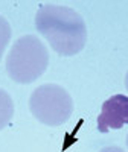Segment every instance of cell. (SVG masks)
<instances>
[{"label": "cell", "instance_id": "obj_1", "mask_svg": "<svg viewBox=\"0 0 128 152\" xmlns=\"http://www.w3.org/2000/svg\"><path fill=\"white\" fill-rule=\"evenodd\" d=\"M35 26L57 53L72 56L79 53L87 43L84 18L67 6L46 3L35 15Z\"/></svg>", "mask_w": 128, "mask_h": 152}, {"label": "cell", "instance_id": "obj_2", "mask_svg": "<svg viewBox=\"0 0 128 152\" xmlns=\"http://www.w3.org/2000/svg\"><path fill=\"white\" fill-rule=\"evenodd\" d=\"M49 53L35 35H24L12 44L6 58V70L12 81L31 84L46 72Z\"/></svg>", "mask_w": 128, "mask_h": 152}, {"label": "cell", "instance_id": "obj_3", "mask_svg": "<svg viewBox=\"0 0 128 152\" xmlns=\"http://www.w3.org/2000/svg\"><path fill=\"white\" fill-rule=\"evenodd\" d=\"M32 116L49 126L66 123L73 111V100L63 87L57 84H44L32 91L29 99Z\"/></svg>", "mask_w": 128, "mask_h": 152}, {"label": "cell", "instance_id": "obj_4", "mask_svg": "<svg viewBox=\"0 0 128 152\" xmlns=\"http://www.w3.org/2000/svg\"><path fill=\"white\" fill-rule=\"evenodd\" d=\"M128 123V96L113 94L108 97L101 108L98 116V129L107 132L110 129H121Z\"/></svg>", "mask_w": 128, "mask_h": 152}, {"label": "cell", "instance_id": "obj_5", "mask_svg": "<svg viewBox=\"0 0 128 152\" xmlns=\"http://www.w3.org/2000/svg\"><path fill=\"white\" fill-rule=\"evenodd\" d=\"M12 116H14V102L3 88H0V131L11 122Z\"/></svg>", "mask_w": 128, "mask_h": 152}, {"label": "cell", "instance_id": "obj_6", "mask_svg": "<svg viewBox=\"0 0 128 152\" xmlns=\"http://www.w3.org/2000/svg\"><path fill=\"white\" fill-rule=\"evenodd\" d=\"M11 40V26L6 18L0 15V59L3 56V52Z\"/></svg>", "mask_w": 128, "mask_h": 152}, {"label": "cell", "instance_id": "obj_7", "mask_svg": "<svg viewBox=\"0 0 128 152\" xmlns=\"http://www.w3.org/2000/svg\"><path fill=\"white\" fill-rule=\"evenodd\" d=\"M99 152H125V151L122 148H118V146H108V148L101 149Z\"/></svg>", "mask_w": 128, "mask_h": 152}, {"label": "cell", "instance_id": "obj_8", "mask_svg": "<svg viewBox=\"0 0 128 152\" xmlns=\"http://www.w3.org/2000/svg\"><path fill=\"white\" fill-rule=\"evenodd\" d=\"M125 87H127V90H128V73H127V76H125Z\"/></svg>", "mask_w": 128, "mask_h": 152}, {"label": "cell", "instance_id": "obj_9", "mask_svg": "<svg viewBox=\"0 0 128 152\" xmlns=\"http://www.w3.org/2000/svg\"><path fill=\"white\" fill-rule=\"evenodd\" d=\"M127 146H128V135H127Z\"/></svg>", "mask_w": 128, "mask_h": 152}]
</instances>
